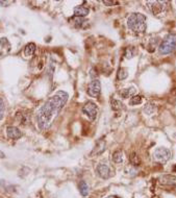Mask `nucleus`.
Returning a JSON list of instances; mask_svg holds the SVG:
<instances>
[{"label": "nucleus", "mask_w": 176, "mask_h": 198, "mask_svg": "<svg viewBox=\"0 0 176 198\" xmlns=\"http://www.w3.org/2000/svg\"><path fill=\"white\" fill-rule=\"evenodd\" d=\"M68 98L69 95L67 92L58 91L47 99V101L41 106L37 114L38 126L40 130H45L50 126L53 118L58 115V113L68 101Z\"/></svg>", "instance_id": "obj_1"}, {"label": "nucleus", "mask_w": 176, "mask_h": 198, "mask_svg": "<svg viewBox=\"0 0 176 198\" xmlns=\"http://www.w3.org/2000/svg\"><path fill=\"white\" fill-rule=\"evenodd\" d=\"M127 25L129 29H131L136 34H143L147 28L145 15L140 13L131 14L127 19Z\"/></svg>", "instance_id": "obj_2"}, {"label": "nucleus", "mask_w": 176, "mask_h": 198, "mask_svg": "<svg viewBox=\"0 0 176 198\" xmlns=\"http://www.w3.org/2000/svg\"><path fill=\"white\" fill-rule=\"evenodd\" d=\"M170 158H171V152L168 148H165V147H160V148L155 149L153 153L154 161L160 164L167 163L170 160Z\"/></svg>", "instance_id": "obj_3"}, {"label": "nucleus", "mask_w": 176, "mask_h": 198, "mask_svg": "<svg viewBox=\"0 0 176 198\" xmlns=\"http://www.w3.org/2000/svg\"><path fill=\"white\" fill-rule=\"evenodd\" d=\"M82 112L88 116V118L91 120V121H94L97 117V104L93 102V101H89L85 104V106L82 107Z\"/></svg>", "instance_id": "obj_4"}, {"label": "nucleus", "mask_w": 176, "mask_h": 198, "mask_svg": "<svg viewBox=\"0 0 176 198\" xmlns=\"http://www.w3.org/2000/svg\"><path fill=\"white\" fill-rule=\"evenodd\" d=\"M174 49H176V41L170 40V39L163 41L159 47V51L160 54H169Z\"/></svg>", "instance_id": "obj_5"}, {"label": "nucleus", "mask_w": 176, "mask_h": 198, "mask_svg": "<svg viewBox=\"0 0 176 198\" xmlns=\"http://www.w3.org/2000/svg\"><path fill=\"white\" fill-rule=\"evenodd\" d=\"M96 172H97V174L103 179L109 178L113 175L112 168L109 167V164H105V163H100L99 165H98L97 168H96Z\"/></svg>", "instance_id": "obj_6"}, {"label": "nucleus", "mask_w": 176, "mask_h": 198, "mask_svg": "<svg viewBox=\"0 0 176 198\" xmlns=\"http://www.w3.org/2000/svg\"><path fill=\"white\" fill-rule=\"evenodd\" d=\"M166 3L167 2H163V1H150L148 2V5L150 11L152 12V14H153L154 16H159V15L163 14L164 12H165Z\"/></svg>", "instance_id": "obj_7"}, {"label": "nucleus", "mask_w": 176, "mask_h": 198, "mask_svg": "<svg viewBox=\"0 0 176 198\" xmlns=\"http://www.w3.org/2000/svg\"><path fill=\"white\" fill-rule=\"evenodd\" d=\"M101 92V83L98 79H93L89 83L88 87V94L91 97H98Z\"/></svg>", "instance_id": "obj_8"}, {"label": "nucleus", "mask_w": 176, "mask_h": 198, "mask_svg": "<svg viewBox=\"0 0 176 198\" xmlns=\"http://www.w3.org/2000/svg\"><path fill=\"white\" fill-rule=\"evenodd\" d=\"M7 134L10 139H13V140H18L22 137V133H21L19 128H17L16 126H7Z\"/></svg>", "instance_id": "obj_9"}, {"label": "nucleus", "mask_w": 176, "mask_h": 198, "mask_svg": "<svg viewBox=\"0 0 176 198\" xmlns=\"http://www.w3.org/2000/svg\"><path fill=\"white\" fill-rule=\"evenodd\" d=\"M105 147H106V144H105V142H104V140H102V139L99 140L97 142L96 145H95L91 155L93 157V155H99L101 153H103L104 150H105Z\"/></svg>", "instance_id": "obj_10"}, {"label": "nucleus", "mask_w": 176, "mask_h": 198, "mask_svg": "<svg viewBox=\"0 0 176 198\" xmlns=\"http://www.w3.org/2000/svg\"><path fill=\"white\" fill-rule=\"evenodd\" d=\"M160 182L164 186H176V176L164 175L160 178Z\"/></svg>", "instance_id": "obj_11"}, {"label": "nucleus", "mask_w": 176, "mask_h": 198, "mask_svg": "<svg viewBox=\"0 0 176 198\" xmlns=\"http://www.w3.org/2000/svg\"><path fill=\"white\" fill-rule=\"evenodd\" d=\"M89 13H90V10H89V7H86L85 5H79V7H76L74 8V15L78 18L88 16Z\"/></svg>", "instance_id": "obj_12"}, {"label": "nucleus", "mask_w": 176, "mask_h": 198, "mask_svg": "<svg viewBox=\"0 0 176 198\" xmlns=\"http://www.w3.org/2000/svg\"><path fill=\"white\" fill-rule=\"evenodd\" d=\"M35 49H37V46H35V43H29L25 46V49H24V54L25 56H27V58H29V56H32L35 54Z\"/></svg>", "instance_id": "obj_13"}, {"label": "nucleus", "mask_w": 176, "mask_h": 198, "mask_svg": "<svg viewBox=\"0 0 176 198\" xmlns=\"http://www.w3.org/2000/svg\"><path fill=\"white\" fill-rule=\"evenodd\" d=\"M136 94V89L133 88V87H131V88H127V89H123L122 91L120 92V95L122 98H129V97H132L133 95Z\"/></svg>", "instance_id": "obj_14"}, {"label": "nucleus", "mask_w": 176, "mask_h": 198, "mask_svg": "<svg viewBox=\"0 0 176 198\" xmlns=\"http://www.w3.org/2000/svg\"><path fill=\"white\" fill-rule=\"evenodd\" d=\"M143 111H144V113L146 114V115H152V114H154L156 112V106H154V104H152V103H146L145 104V106H144V109H143Z\"/></svg>", "instance_id": "obj_15"}, {"label": "nucleus", "mask_w": 176, "mask_h": 198, "mask_svg": "<svg viewBox=\"0 0 176 198\" xmlns=\"http://www.w3.org/2000/svg\"><path fill=\"white\" fill-rule=\"evenodd\" d=\"M113 161L116 164H121L123 162V152L121 150H117L113 153Z\"/></svg>", "instance_id": "obj_16"}, {"label": "nucleus", "mask_w": 176, "mask_h": 198, "mask_svg": "<svg viewBox=\"0 0 176 198\" xmlns=\"http://www.w3.org/2000/svg\"><path fill=\"white\" fill-rule=\"evenodd\" d=\"M79 192L83 197H86L89 195V187L86 182L82 181L79 182Z\"/></svg>", "instance_id": "obj_17"}, {"label": "nucleus", "mask_w": 176, "mask_h": 198, "mask_svg": "<svg viewBox=\"0 0 176 198\" xmlns=\"http://www.w3.org/2000/svg\"><path fill=\"white\" fill-rule=\"evenodd\" d=\"M111 106H112V109L114 111H120L123 109V103L121 102V101L119 100H116V99H112L111 100Z\"/></svg>", "instance_id": "obj_18"}, {"label": "nucleus", "mask_w": 176, "mask_h": 198, "mask_svg": "<svg viewBox=\"0 0 176 198\" xmlns=\"http://www.w3.org/2000/svg\"><path fill=\"white\" fill-rule=\"evenodd\" d=\"M142 100H143L142 96H133V97L130 98L129 104L130 106H138V104L142 102Z\"/></svg>", "instance_id": "obj_19"}, {"label": "nucleus", "mask_w": 176, "mask_h": 198, "mask_svg": "<svg viewBox=\"0 0 176 198\" xmlns=\"http://www.w3.org/2000/svg\"><path fill=\"white\" fill-rule=\"evenodd\" d=\"M127 76H128L127 69H125V68H121L120 70L118 71V79L123 80V79L126 78Z\"/></svg>", "instance_id": "obj_20"}, {"label": "nucleus", "mask_w": 176, "mask_h": 198, "mask_svg": "<svg viewBox=\"0 0 176 198\" xmlns=\"http://www.w3.org/2000/svg\"><path fill=\"white\" fill-rule=\"evenodd\" d=\"M129 160L131 161V163H132L133 165H136V166H138V165L140 164L139 157H137L136 153H132V154H131V157L129 158Z\"/></svg>", "instance_id": "obj_21"}, {"label": "nucleus", "mask_w": 176, "mask_h": 198, "mask_svg": "<svg viewBox=\"0 0 176 198\" xmlns=\"http://www.w3.org/2000/svg\"><path fill=\"white\" fill-rule=\"evenodd\" d=\"M4 110H5L4 103H3V101H2V99L0 98V119H2V117H3Z\"/></svg>", "instance_id": "obj_22"}, {"label": "nucleus", "mask_w": 176, "mask_h": 198, "mask_svg": "<svg viewBox=\"0 0 176 198\" xmlns=\"http://www.w3.org/2000/svg\"><path fill=\"white\" fill-rule=\"evenodd\" d=\"M125 56H126L127 59H131L133 56V50L131 49V48H127L126 52H125Z\"/></svg>", "instance_id": "obj_23"}, {"label": "nucleus", "mask_w": 176, "mask_h": 198, "mask_svg": "<svg viewBox=\"0 0 176 198\" xmlns=\"http://www.w3.org/2000/svg\"><path fill=\"white\" fill-rule=\"evenodd\" d=\"M103 3L105 5H113L115 3H117V2H111V1H103Z\"/></svg>", "instance_id": "obj_24"}, {"label": "nucleus", "mask_w": 176, "mask_h": 198, "mask_svg": "<svg viewBox=\"0 0 176 198\" xmlns=\"http://www.w3.org/2000/svg\"><path fill=\"white\" fill-rule=\"evenodd\" d=\"M1 4H11V3H13V1H7V2H3V1H1L0 2Z\"/></svg>", "instance_id": "obj_25"}, {"label": "nucleus", "mask_w": 176, "mask_h": 198, "mask_svg": "<svg viewBox=\"0 0 176 198\" xmlns=\"http://www.w3.org/2000/svg\"><path fill=\"white\" fill-rule=\"evenodd\" d=\"M5 158V154L2 151H0V158Z\"/></svg>", "instance_id": "obj_26"}, {"label": "nucleus", "mask_w": 176, "mask_h": 198, "mask_svg": "<svg viewBox=\"0 0 176 198\" xmlns=\"http://www.w3.org/2000/svg\"><path fill=\"white\" fill-rule=\"evenodd\" d=\"M106 198H115V197H113V196H111V197H106Z\"/></svg>", "instance_id": "obj_27"}]
</instances>
